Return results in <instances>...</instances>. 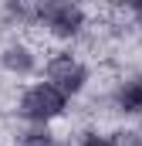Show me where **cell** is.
Segmentation results:
<instances>
[{"instance_id": "obj_4", "label": "cell", "mask_w": 142, "mask_h": 146, "mask_svg": "<svg viewBox=\"0 0 142 146\" xmlns=\"http://www.w3.org/2000/svg\"><path fill=\"white\" fill-rule=\"evenodd\" d=\"M115 109L122 115H142V75L125 78L115 88Z\"/></svg>"}, {"instance_id": "obj_9", "label": "cell", "mask_w": 142, "mask_h": 146, "mask_svg": "<svg viewBox=\"0 0 142 146\" xmlns=\"http://www.w3.org/2000/svg\"><path fill=\"white\" fill-rule=\"evenodd\" d=\"M129 10H132V17H135V24L142 27V0H135V3L129 7Z\"/></svg>"}, {"instance_id": "obj_8", "label": "cell", "mask_w": 142, "mask_h": 146, "mask_svg": "<svg viewBox=\"0 0 142 146\" xmlns=\"http://www.w3.org/2000/svg\"><path fill=\"white\" fill-rule=\"evenodd\" d=\"M81 146H112V139L98 136V133H91V136H85V139H81Z\"/></svg>"}, {"instance_id": "obj_6", "label": "cell", "mask_w": 142, "mask_h": 146, "mask_svg": "<svg viewBox=\"0 0 142 146\" xmlns=\"http://www.w3.org/2000/svg\"><path fill=\"white\" fill-rule=\"evenodd\" d=\"M17 146H58V139H54L47 129H31V133L20 136V143H17Z\"/></svg>"}, {"instance_id": "obj_2", "label": "cell", "mask_w": 142, "mask_h": 146, "mask_svg": "<svg viewBox=\"0 0 142 146\" xmlns=\"http://www.w3.org/2000/svg\"><path fill=\"white\" fill-rule=\"evenodd\" d=\"M34 21L44 24L54 37H74L85 27V10L78 3H68V0H51V3L34 7Z\"/></svg>"}, {"instance_id": "obj_5", "label": "cell", "mask_w": 142, "mask_h": 146, "mask_svg": "<svg viewBox=\"0 0 142 146\" xmlns=\"http://www.w3.org/2000/svg\"><path fill=\"white\" fill-rule=\"evenodd\" d=\"M0 61H3V68L10 75H31L34 72V51L27 44H7Z\"/></svg>"}, {"instance_id": "obj_7", "label": "cell", "mask_w": 142, "mask_h": 146, "mask_svg": "<svg viewBox=\"0 0 142 146\" xmlns=\"http://www.w3.org/2000/svg\"><path fill=\"white\" fill-rule=\"evenodd\" d=\"M112 146H142V133H135V129H122V133L112 136Z\"/></svg>"}, {"instance_id": "obj_3", "label": "cell", "mask_w": 142, "mask_h": 146, "mask_svg": "<svg viewBox=\"0 0 142 146\" xmlns=\"http://www.w3.org/2000/svg\"><path fill=\"white\" fill-rule=\"evenodd\" d=\"M44 75H47V85H51L54 92H61L64 99L78 95V92L85 88V82H88V68H85L74 54H64V51L47 61Z\"/></svg>"}, {"instance_id": "obj_1", "label": "cell", "mask_w": 142, "mask_h": 146, "mask_svg": "<svg viewBox=\"0 0 142 146\" xmlns=\"http://www.w3.org/2000/svg\"><path fill=\"white\" fill-rule=\"evenodd\" d=\"M64 109H68V99H64L61 92H54L47 82H41V85H31V88L20 95V109H17V112H20L27 122L44 126V122L58 119Z\"/></svg>"}]
</instances>
